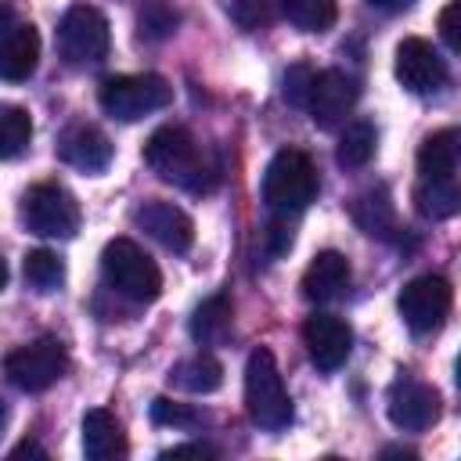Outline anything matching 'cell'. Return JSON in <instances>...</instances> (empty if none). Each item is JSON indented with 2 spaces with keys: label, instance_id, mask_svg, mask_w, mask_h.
I'll return each instance as SVG.
<instances>
[{
  "label": "cell",
  "instance_id": "obj_1",
  "mask_svg": "<svg viewBox=\"0 0 461 461\" xmlns=\"http://www.w3.org/2000/svg\"><path fill=\"white\" fill-rule=\"evenodd\" d=\"M148 169L191 194H209L220 184V158L187 126H158L144 144Z\"/></svg>",
  "mask_w": 461,
  "mask_h": 461
},
{
  "label": "cell",
  "instance_id": "obj_2",
  "mask_svg": "<svg viewBox=\"0 0 461 461\" xmlns=\"http://www.w3.org/2000/svg\"><path fill=\"white\" fill-rule=\"evenodd\" d=\"M245 407H249V418L267 432H281V429L292 425V400H288L285 378L277 371V360H274V353L267 346L249 353V364H245Z\"/></svg>",
  "mask_w": 461,
  "mask_h": 461
},
{
  "label": "cell",
  "instance_id": "obj_3",
  "mask_svg": "<svg viewBox=\"0 0 461 461\" xmlns=\"http://www.w3.org/2000/svg\"><path fill=\"white\" fill-rule=\"evenodd\" d=\"M101 277L112 292L133 303H155L162 295V270L130 238H112L101 252Z\"/></svg>",
  "mask_w": 461,
  "mask_h": 461
},
{
  "label": "cell",
  "instance_id": "obj_4",
  "mask_svg": "<svg viewBox=\"0 0 461 461\" xmlns=\"http://www.w3.org/2000/svg\"><path fill=\"white\" fill-rule=\"evenodd\" d=\"M317 169L310 162V155L285 148L270 158L267 173H263V202L274 216H295L303 212L313 198H317Z\"/></svg>",
  "mask_w": 461,
  "mask_h": 461
},
{
  "label": "cell",
  "instance_id": "obj_5",
  "mask_svg": "<svg viewBox=\"0 0 461 461\" xmlns=\"http://www.w3.org/2000/svg\"><path fill=\"white\" fill-rule=\"evenodd\" d=\"M97 101L101 108L119 119V122H137L151 112H162L173 104V86L155 76V72H144V76H108L101 79L97 86Z\"/></svg>",
  "mask_w": 461,
  "mask_h": 461
},
{
  "label": "cell",
  "instance_id": "obj_6",
  "mask_svg": "<svg viewBox=\"0 0 461 461\" xmlns=\"http://www.w3.org/2000/svg\"><path fill=\"white\" fill-rule=\"evenodd\" d=\"M108 22L97 7L90 4H72L61 22H58V54L65 65L72 68H86V65H97L104 61L108 54Z\"/></svg>",
  "mask_w": 461,
  "mask_h": 461
},
{
  "label": "cell",
  "instance_id": "obj_7",
  "mask_svg": "<svg viewBox=\"0 0 461 461\" xmlns=\"http://www.w3.org/2000/svg\"><path fill=\"white\" fill-rule=\"evenodd\" d=\"M68 371V353L58 339H36L7 353L4 375L22 393H43Z\"/></svg>",
  "mask_w": 461,
  "mask_h": 461
},
{
  "label": "cell",
  "instance_id": "obj_8",
  "mask_svg": "<svg viewBox=\"0 0 461 461\" xmlns=\"http://www.w3.org/2000/svg\"><path fill=\"white\" fill-rule=\"evenodd\" d=\"M22 220L40 238H76L79 230V202L58 184H36L25 191Z\"/></svg>",
  "mask_w": 461,
  "mask_h": 461
},
{
  "label": "cell",
  "instance_id": "obj_9",
  "mask_svg": "<svg viewBox=\"0 0 461 461\" xmlns=\"http://www.w3.org/2000/svg\"><path fill=\"white\" fill-rule=\"evenodd\" d=\"M450 303H454V292H450L447 277H439V274H421V277L407 281L396 299L400 317L414 335L439 331L450 313Z\"/></svg>",
  "mask_w": 461,
  "mask_h": 461
},
{
  "label": "cell",
  "instance_id": "obj_10",
  "mask_svg": "<svg viewBox=\"0 0 461 461\" xmlns=\"http://www.w3.org/2000/svg\"><path fill=\"white\" fill-rule=\"evenodd\" d=\"M357 97H360V86L353 76H346L342 68H324V72H313V83L306 94V112H310L313 126L339 130L346 122V115L353 112Z\"/></svg>",
  "mask_w": 461,
  "mask_h": 461
},
{
  "label": "cell",
  "instance_id": "obj_11",
  "mask_svg": "<svg viewBox=\"0 0 461 461\" xmlns=\"http://www.w3.org/2000/svg\"><path fill=\"white\" fill-rule=\"evenodd\" d=\"M393 72H396L400 86L411 90V94H436V90L447 83V61H443L439 50H436L429 40H421V36L400 40Z\"/></svg>",
  "mask_w": 461,
  "mask_h": 461
},
{
  "label": "cell",
  "instance_id": "obj_12",
  "mask_svg": "<svg viewBox=\"0 0 461 461\" xmlns=\"http://www.w3.org/2000/svg\"><path fill=\"white\" fill-rule=\"evenodd\" d=\"M443 414V400L432 385L418 382V378H400L389 389V421L403 432H425L439 421Z\"/></svg>",
  "mask_w": 461,
  "mask_h": 461
},
{
  "label": "cell",
  "instance_id": "obj_13",
  "mask_svg": "<svg viewBox=\"0 0 461 461\" xmlns=\"http://www.w3.org/2000/svg\"><path fill=\"white\" fill-rule=\"evenodd\" d=\"M303 342L317 371H339L353 349V331L335 313H313L303 324Z\"/></svg>",
  "mask_w": 461,
  "mask_h": 461
},
{
  "label": "cell",
  "instance_id": "obj_14",
  "mask_svg": "<svg viewBox=\"0 0 461 461\" xmlns=\"http://www.w3.org/2000/svg\"><path fill=\"white\" fill-rule=\"evenodd\" d=\"M58 158L83 173H104L112 166V140L90 122H72L58 133Z\"/></svg>",
  "mask_w": 461,
  "mask_h": 461
},
{
  "label": "cell",
  "instance_id": "obj_15",
  "mask_svg": "<svg viewBox=\"0 0 461 461\" xmlns=\"http://www.w3.org/2000/svg\"><path fill=\"white\" fill-rule=\"evenodd\" d=\"M133 220H137L162 249H169V252H187V249L194 245V223H191V216H187L180 205H173V202L151 198V202H144V205L133 212Z\"/></svg>",
  "mask_w": 461,
  "mask_h": 461
},
{
  "label": "cell",
  "instance_id": "obj_16",
  "mask_svg": "<svg viewBox=\"0 0 461 461\" xmlns=\"http://www.w3.org/2000/svg\"><path fill=\"white\" fill-rule=\"evenodd\" d=\"M40 61V32L29 22H14L4 36H0V79L7 83H22L36 72Z\"/></svg>",
  "mask_w": 461,
  "mask_h": 461
},
{
  "label": "cell",
  "instance_id": "obj_17",
  "mask_svg": "<svg viewBox=\"0 0 461 461\" xmlns=\"http://www.w3.org/2000/svg\"><path fill=\"white\" fill-rule=\"evenodd\" d=\"M349 288V259L335 249H324L310 259L303 274V295L310 303H331Z\"/></svg>",
  "mask_w": 461,
  "mask_h": 461
},
{
  "label": "cell",
  "instance_id": "obj_18",
  "mask_svg": "<svg viewBox=\"0 0 461 461\" xmlns=\"http://www.w3.org/2000/svg\"><path fill=\"white\" fill-rule=\"evenodd\" d=\"M126 432L112 411L94 407L83 414V454L90 461H119L126 457Z\"/></svg>",
  "mask_w": 461,
  "mask_h": 461
},
{
  "label": "cell",
  "instance_id": "obj_19",
  "mask_svg": "<svg viewBox=\"0 0 461 461\" xmlns=\"http://www.w3.org/2000/svg\"><path fill=\"white\" fill-rule=\"evenodd\" d=\"M457 130L429 133L418 148V180H454L457 173Z\"/></svg>",
  "mask_w": 461,
  "mask_h": 461
},
{
  "label": "cell",
  "instance_id": "obj_20",
  "mask_svg": "<svg viewBox=\"0 0 461 461\" xmlns=\"http://www.w3.org/2000/svg\"><path fill=\"white\" fill-rule=\"evenodd\" d=\"M169 385L180 389V393H194V396H205V393H216L223 385V367L216 357L209 353H198V357H187V360H176L169 367Z\"/></svg>",
  "mask_w": 461,
  "mask_h": 461
},
{
  "label": "cell",
  "instance_id": "obj_21",
  "mask_svg": "<svg viewBox=\"0 0 461 461\" xmlns=\"http://www.w3.org/2000/svg\"><path fill=\"white\" fill-rule=\"evenodd\" d=\"M230 321H234V303H230V295L216 292V295H209L194 310V317H191V339L198 346H216V342L227 339Z\"/></svg>",
  "mask_w": 461,
  "mask_h": 461
},
{
  "label": "cell",
  "instance_id": "obj_22",
  "mask_svg": "<svg viewBox=\"0 0 461 461\" xmlns=\"http://www.w3.org/2000/svg\"><path fill=\"white\" fill-rule=\"evenodd\" d=\"M375 148H378V130H375V122L353 119V122L342 130V137H339L335 158H339V166H346V169H364V166L375 158Z\"/></svg>",
  "mask_w": 461,
  "mask_h": 461
},
{
  "label": "cell",
  "instance_id": "obj_23",
  "mask_svg": "<svg viewBox=\"0 0 461 461\" xmlns=\"http://www.w3.org/2000/svg\"><path fill=\"white\" fill-rule=\"evenodd\" d=\"M414 202H418V212L429 216V220H447L461 209V191H457V180H418L414 187Z\"/></svg>",
  "mask_w": 461,
  "mask_h": 461
},
{
  "label": "cell",
  "instance_id": "obj_24",
  "mask_svg": "<svg viewBox=\"0 0 461 461\" xmlns=\"http://www.w3.org/2000/svg\"><path fill=\"white\" fill-rule=\"evenodd\" d=\"M353 220L371 234V238H389L396 230V216H393V202L389 194L378 187V191H364L357 202H353Z\"/></svg>",
  "mask_w": 461,
  "mask_h": 461
},
{
  "label": "cell",
  "instance_id": "obj_25",
  "mask_svg": "<svg viewBox=\"0 0 461 461\" xmlns=\"http://www.w3.org/2000/svg\"><path fill=\"white\" fill-rule=\"evenodd\" d=\"M22 274H25V285H29L32 292L47 295V292H58V288H61V281H65V263H61L50 249H32V252H25V259H22Z\"/></svg>",
  "mask_w": 461,
  "mask_h": 461
},
{
  "label": "cell",
  "instance_id": "obj_26",
  "mask_svg": "<svg viewBox=\"0 0 461 461\" xmlns=\"http://www.w3.org/2000/svg\"><path fill=\"white\" fill-rule=\"evenodd\" d=\"M281 14L303 32H328L339 18L335 0H281Z\"/></svg>",
  "mask_w": 461,
  "mask_h": 461
},
{
  "label": "cell",
  "instance_id": "obj_27",
  "mask_svg": "<svg viewBox=\"0 0 461 461\" xmlns=\"http://www.w3.org/2000/svg\"><path fill=\"white\" fill-rule=\"evenodd\" d=\"M32 140V119L18 104H0V158H18Z\"/></svg>",
  "mask_w": 461,
  "mask_h": 461
},
{
  "label": "cell",
  "instance_id": "obj_28",
  "mask_svg": "<svg viewBox=\"0 0 461 461\" xmlns=\"http://www.w3.org/2000/svg\"><path fill=\"white\" fill-rule=\"evenodd\" d=\"M223 11L230 14V22L245 32H256V29H267L277 11H281V0H223Z\"/></svg>",
  "mask_w": 461,
  "mask_h": 461
},
{
  "label": "cell",
  "instance_id": "obj_29",
  "mask_svg": "<svg viewBox=\"0 0 461 461\" xmlns=\"http://www.w3.org/2000/svg\"><path fill=\"white\" fill-rule=\"evenodd\" d=\"M151 421H155V425L194 429V425L202 421V414H198V411H191L187 403H176V400H166V396H158V400L151 403Z\"/></svg>",
  "mask_w": 461,
  "mask_h": 461
},
{
  "label": "cell",
  "instance_id": "obj_30",
  "mask_svg": "<svg viewBox=\"0 0 461 461\" xmlns=\"http://www.w3.org/2000/svg\"><path fill=\"white\" fill-rule=\"evenodd\" d=\"M310 83H313V68H310V65H292V68L285 72V97H288V104L306 108Z\"/></svg>",
  "mask_w": 461,
  "mask_h": 461
},
{
  "label": "cell",
  "instance_id": "obj_31",
  "mask_svg": "<svg viewBox=\"0 0 461 461\" xmlns=\"http://www.w3.org/2000/svg\"><path fill=\"white\" fill-rule=\"evenodd\" d=\"M173 25H176V14L173 11H166V7H148L144 14H140V32L144 36H151V40H162V36H169L173 32Z\"/></svg>",
  "mask_w": 461,
  "mask_h": 461
},
{
  "label": "cell",
  "instance_id": "obj_32",
  "mask_svg": "<svg viewBox=\"0 0 461 461\" xmlns=\"http://www.w3.org/2000/svg\"><path fill=\"white\" fill-rule=\"evenodd\" d=\"M439 36H443V43L454 54L461 50V0H450L443 7V14H439Z\"/></svg>",
  "mask_w": 461,
  "mask_h": 461
},
{
  "label": "cell",
  "instance_id": "obj_33",
  "mask_svg": "<svg viewBox=\"0 0 461 461\" xmlns=\"http://www.w3.org/2000/svg\"><path fill=\"white\" fill-rule=\"evenodd\" d=\"M288 249H292V227H288V216H277L267 227V252H270V259H281Z\"/></svg>",
  "mask_w": 461,
  "mask_h": 461
},
{
  "label": "cell",
  "instance_id": "obj_34",
  "mask_svg": "<svg viewBox=\"0 0 461 461\" xmlns=\"http://www.w3.org/2000/svg\"><path fill=\"white\" fill-rule=\"evenodd\" d=\"M158 457H162V461H173V457H216V450L205 447V443H187V447H169V450H162Z\"/></svg>",
  "mask_w": 461,
  "mask_h": 461
},
{
  "label": "cell",
  "instance_id": "obj_35",
  "mask_svg": "<svg viewBox=\"0 0 461 461\" xmlns=\"http://www.w3.org/2000/svg\"><path fill=\"white\" fill-rule=\"evenodd\" d=\"M371 7H378V11H389V14H396V11H407L414 0H367Z\"/></svg>",
  "mask_w": 461,
  "mask_h": 461
},
{
  "label": "cell",
  "instance_id": "obj_36",
  "mask_svg": "<svg viewBox=\"0 0 461 461\" xmlns=\"http://www.w3.org/2000/svg\"><path fill=\"white\" fill-rule=\"evenodd\" d=\"M25 454H36V457H43V447H40V443H32V439H25V443H18V447L11 450V457H25Z\"/></svg>",
  "mask_w": 461,
  "mask_h": 461
},
{
  "label": "cell",
  "instance_id": "obj_37",
  "mask_svg": "<svg viewBox=\"0 0 461 461\" xmlns=\"http://www.w3.org/2000/svg\"><path fill=\"white\" fill-rule=\"evenodd\" d=\"M11 25H14V7H11L7 0H0V36H4Z\"/></svg>",
  "mask_w": 461,
  "mask_h": 461
},
{
  "label": "cell",
  "instance_id": "obj_38",
  "mask_svg": "<svg viewBox=\"0 0 461 461\" xmlns=\"http://www.w3.org/2000/svg\"><path fill=\"white\" fill-rule=\"evenodd\" d=\"M4 429H7V403L0 400V436H4Z\"/></svg>",
  "mask_w": 461,
  "mask_h": 461
},
{
  "label": "cell",
  "instance_id": "obj_39",
  "mask_svg": "<svg viewBox=\"0 0 461 461\" xmlns=\"http://www.w3.org/2000/svg\"><path fill=\"white\" fill-rule=\"evenodd\" d=\"M4 285H7V263H4V256H0V292H4Z\"/></svg>",
  "mask_w": 461,
  "mask_h": 461
}]
</instances>
